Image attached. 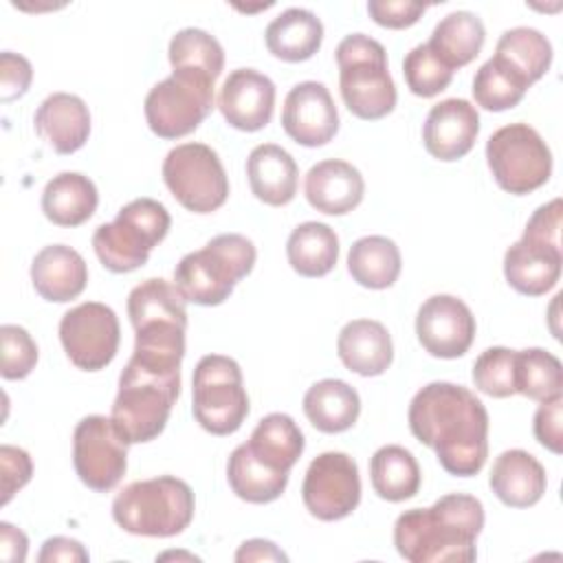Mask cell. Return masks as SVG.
Wrapping results in <instances>:
<instances>
[{
	"label": "cell",
	"mask_w": 563,
	"mask_h": 563,
	"mask_svg": "<svg viewBox=\"0 0 563 563\" xmlns=\"http://www.w3.org/2000/svg\"><path fill=\"white\" fill-rule=\"evenodd\" d=\"M235 561H288V556L268 539H249L238 548Z\"/></svg>",
	"instance_id": "obj_49"
},
{
	"label": "cell",
	"mask_w": 563,
	"mask_h": 563,
	"mask_svg": "<svg viewBox=\"0 0 563 563\" xmlns=\"http://www.w3.org/2000/svg\"><path fill=\"white\" fill-rule=\"evenodd\" d=\"M35 132L57 152L73 154L90 136V112L81 97L70 92L48 95L35 110Z\"/></svg>",
	"instance_id": "obj_21"
},
{
	"label": "cell",
	"mask_w": 563,
	"mask_h": 563,
	"mask_svg": "<svg viewBox=\"0 0 563 563\" xmlns=\"http://www.w3.org/2000/svg\"><path fill=\"white\" fill-rule=\"evenodd\" d=\"M59 341L75 367L99 372L117 356L121 341L119 319L110 306L84 301L62 317Z\"/></svg>",
	"instance_id": "obj_13"
},
{
	"label": "cell",
	"mask_w": 563,
	"mask_h": 563,
	"mask_svg": "<svg viewBox=\"0 0 563 563\" xmlns=\"http://www.w3.org/2000/svg\"><path fill=\"white\" fill-rule=\"evenodd\" d=\"M493 57L532 86L548 73L552 64V44L537 29L515 26L501 33Z\"/></svg>",
	"instance_id": "obj_35"
},
{
	"label": "cell",
	"mask_w": 563,
	"mask_h": 563,
	"mask_svg": "<svg viewBox=\"0 0 563 563\" xmlns=\"http://www.w3.org/2000/svg\"><path fill=\"white\" fill-rule=\"evenodd\" d=\"M187 299L176 288L161 277H152L134 286L128 295V317L132 328H141L156 321H172L187 328Z\"/></svg>",
	"instance_id": "obj_36"
},
{
	"label": "cell",
	"mask_w": 563,
	"mask_h": 563,
	"mask_svg": "<svg viewBox=\"0 0 563 563\" xmlns=\"http://www.w3.org/2000/svg\"><path fill=\"white\" fill-rule=\"evenodd\" d=\"M484 528V506L466 493L442 495L429 508H411L394 523V545L409 563H471Z\"/></svg>",
	"instance_id": "obj_2"
},
{
	"label": "cell",
	"mask_w": 563,
	"mask_h": 563,
	"mask_svg": "<svg viewBox=\"0 0 563 563\" xmlns=\"http://www.w3.org/2000/svg\"><path fill=\"white\" fill-rule=\"evenodd\" d=\"M88 552L86 548L77 541V539H70V537H51L44 541L40 554H37V561L40 563H73V561H88Z\"/></svg>",
	"instance_id": "obj_47"
},
{
	"label": "cell",
	"mask_w": 563,
	"mask_h": 563,
	"mask_svg": "<svg viewBox=\"0 0 563 563\" xmlns=\"http://www.w3.org/2000/svg\"><path fill=\"white\" fill-rule=\"evenodd\" d=\"M191 394L194 418L211 435L235 433L249 416L242 369L231 356H202L194 369Z\"/></svg>",
	"instance_id": "obj_8"
},
{
	"label": "cell",
	"mask_w": 563,
	"mask_h": 563,
	"mask_svg": "<svg viewBox=\"0 0 563 563\" xmlns=\"http://www.w3.org/2000/svg\"><path fill=\"white\" fill-rule=\"evenodd\" d=\"M488 484L501 504L530 508L543 497L548 477L534 455L523 449H508L495 457Z\"/></svg>",
	"instance_id": "obj_23"
},
{
	"label": "cell",
	"mask_w": 563,
	"mask_h": 563,
	"mask_svg": "<svg viewBox=\"0 0 563 563\" xmlns=\"http://www.w3.org/2000/svg\"><path fill=\"white\" fill-rule=\"evenodd\" d=\"M33 79V68L20 53L4 51L0 55V99L4 103L22 97Z\"/></svg>",
	"instance_id": "obj_45"
},
{
	"label": "cell",
	"mask_w": 563,
	"mask_h": 563,
	"mask_svg": "<svg viewBox=\"0 0 563 563\" xmlns=\"http://www.w3.org/2000/svg\"><path fill=\"white\" fill-rule=\"evenodd\" d=\"M29 539L9 521H0V556L9 563H22L26 559Z\"/></svg>",
	"instance_id": "obj_48"
},
{
	"label": "cell",
	"mask_w": 563,
	"mask_h": 563,
	"mask_svg": "<svg viewBox=\"0 0 563 563\" xmlns=\"http://www.w3.org/2000/svg\"><path fill=\"white\" fill-rule=\"evenodd\" d=\"M303 413L321 433L347 431L361 413V398L352 385L339 378H323L308 387Z\"/></svg>",
	"instance_id": "obj_28"
},
{
	"label": "cell",
	"mask_w": 563,
	"mask_h": 563,
	"mask_svg": "<svg viewBox=\"0 0 563 563\" xmlns=\"http://www.w3.org/2000/svg\"><path fill=\"white\" fill-rule=\"evenodd\" d=\"M167 57H169V64L174 70H178V68L200 70L213 79H218L224 68L222 44L211 33L196 29V26L180 29L169 40Z\"/></svg>",
	"instance_id": "obj_39"
},
{
	"label": "cell",
	"mask_w": 563,
	"mask_h": 563,
	"mask_svg": "<svg viewBox=\"0 0 563 563\" xmlns=\"http://www.w3.org/2000/svg\"><path fill=\"white\" fill-rule=\"evenodd\" d=\"M0 374L7 380L26 378L37 363V345L31 334L15 323L0 325Z\"/></svg>",
	"instance_id": "obj_42"
},
{
	"label": "cell",
	"mask_w": 563,
	"mask_h": 563,
	"mask_svg": "<svg viewBox=\"0 0 563 563\" xmlns=\"http://www.w3.org/2000/svg\"><path fill=\"white\" fill-rule=\"evenodd\" d=\"M264 42L268 53L282 62H306L321 48L323 24L310 9L290 7L268 22Z\"/></svg>",
	"instance_id": "obj_26"
},
{
	"label": "cell",
	"mask_w": 563,
	"mask_h": 563,
	"mask_svg": "<svg viewBox=\"0 0 563 563\" xmlns=\"http://www.w3.org/2000/svg\"><path fill=\"white\" fill-rule=\"evenodd\" d=\"M515 389L517 394L537 402L563 396L561 361L543 347L515 352Z\"/></svg>",
	"instance_id": "obj_37"
},
{
	"label": "cell",
	"mask_w": 563,
	"mask_h": 563,
	"mask_svg": "<svg viewBox=\"0 0 563 563\" xmlns=\"http://www.w3.org/2000/svg\"><path fill=\"white\" fill-rule=\"evenodd\" d=\"M288 264L301 277H323L339 260V238L323 222H301L286 242Z\"/></svg>",
	"instance_id": "obj_31"
},
{
	"label": "cell",
	"mask_w": 563,
	"mask_h": 563,
	"mask_svg": "<svg viewBox=\"0 0 563 563\" xmlns=\"http://www.w3.org/2000/svg\"><path fill=\"white\" fill-rule=\"evenodd\" d=\"M213 84L216 79L200 70H172L145 97L150 130L161 139L191 134L213 110Z\"/></svg>",
	"instance_id": "obj_9"
},
{
	"label": "cell",
	"mask_w": 563,
	"mask_h": 563,
	"mask_svg": "<svg viewBox=\"0 0 563 563\" xmlns=\"http://www.w3.org/2000/svg\"><path fill=\"white\" fill-rule=\"evenodd\" d=\"M253 242L240 233H220L187 253L174 268V284L196 306H220L255 264Z\"/></svg>",
	"instance_id": "obj_4"
},
{
	"label": "cell",
	"mask_w": 563,
	"mask_h": 563,
	"mask_svg": "<svg viewBox=\"0 0 563 563\" xmlns=\"http://www.w3.org/2000/svg\"><path fill=\"white\" fill-rule=\"evenodd\" d=\"M194 510L189 484L174 475L132 482L112 501L117 526L136 537H176L191 523Z\"/></svg>",
	"instance_id": "obj_5"
},
{
	"label": "cell",
	"mask_w": 563,
	"mask_h": 563,
	"mask_svg": "<svg viewBox=\"0 0 563 563\" xmlns=\"http://www.w3.org/2000/svg\"><path fill=\"white\" fill-rule=\"evenodd\" d=\"M227 479L231 490L249 504H268L282 497L288 486V473L275 471L260 462L244 444L235 446L227 462Z\"/></svg>",
	"instance_id": "obj_33"
},
{
	"label": "cell",
	"mask_w": 563,
	"mask_h": 563,
	"mask_svg": "<svg viewBox=\"0 0 563 563\" xmlns=\"http://www.w3.org/2000/svg\"><path fill=\"white\" fill-rule=\"evenodd\" d=\"M180 394V365L132 354L119 376L110 418L128 444L158 438Z\"/></svg>",
	"instance_id": "obj_3"
},
{
	"label": "cell",
	"mask_w": 563,
	"mask_h": 563,
	"mask_svg": "<svg viewBox=\"0 0 563 563\" xmlns=\"http://www.w3.org/2000/svg\"><path fill=\"white\" fill-rule=\"evenodd\" d=\"M339 88L347 110L365 121L387 117L396 108V86L380 42L365 33L345 35L336 46Z\"/></svg>",
	"instance_id": "obj_6"
},
{
	"label": "cell",
	"mask_w": 563,
	"mask_h": 563,
	"mask_svg": "<svg viewBox=\"0 0 563 563\" xmlns=\"http://www.w3.org/2000/svg\"><path fill=\"white\" fill-rule=\"evenodd\" d=\"M486 163L495 183L515 196H526L550 180L552 152L528 123H510L486 141Z\"/></svg>",
	"instance_id": "obj_10"
},
{
	"label": "cell",
	"mask_w": 563,
	"mask_h": 563,
	"mask_svg": "<svg viewBox=\"0 0 563 563\" xmlns=\"http://www.w3.org/2000/svg\"><path fill=\"white\" fill-rule=\"evenodd\" d=\"M128 446L112 418H81L73 431V464L79 479L97 493L112 490L125 475Z\"/></svg>",
	"instance_id": "obj_12"
},
{
	"label": "cell",
	"mask_w": 563,
	"mask_h": 563,
	"mask_svg": "<svg viewBox=\"0 0 563 563\" xmlns=\"http://www.w3.org/2000/svg\"><path fill=\"white\" fill-rule=\"evenodd\" d=\"M486 40L484 22L471 11H453L444 15L427 42L429 48L451 68H462L471 64Z\"/></svg>",
	"instance_id": "obj_30"
},
{
	"label": "cell",
	"mask_w": 563,
	"mask_h": 563,
	"mask_svg": "<svg viewBox=\"0 0 563 563\" xmlns=\"http://www.w3.org/2000/svg\"><path fill=\"white\" fill-rule=\"evenodd\" d=\"M475 328L471 308L453 295L429 297L416 314L418 341L435 358H457L466 354L473 345Z\"/></svg>",
	"instance_id": "obj_15"
},
{
	"label": "cell",
	"mask_w": 563,
	"mask_h": 563,
	"mask_svg": "<svg viewBox=\"0 0 563 563\" xmlns=\"http://www.w3.org/2000/svg\"><path fill=\"white\" fill-rule=\"evenodd\" d=\"M515 352L508 347H488L473 363L475 387L490 398H508L515 389Z\"/></svg>",
	"instance_id": "obj_41"
},
{
	"label": "cell",
	"mask_w": 563,
	"mask_h": 563,
	"mask_svg": "<svg viewBox=\"0 0 563 563\" xmlns=\"http://www.w3.org/2000/svg\"><path fill=\"white\" fill-rule=\"evenodd\" d=\"M369 479L380 499L405 501L420 490L422 473L411 451L398 444H387L372 455Z\"/></svg>",
	"instance_id": "obj_34"
},
{
	"label": "cell",
	"mask_w": 563,
	"mask_h": 563,
	"mask_svg": "<svg viewBox=\"0 0 563 563\" xmlns=\"http://www.w3.org/2000/svg\"><path fill=\"white\" fill-rule=\"evenodd\" d=\"M246 446L266 466L290 473L303 453L306 440L288 413H268L257 422Z\"/></svg>",
	"instance_id": "obj_29"
},
{
	"label": "cell",
	"mask_w": 563,
	"mask_h": 563,
	"mask_svg": "<svg viewBox=\"0 0 563 563\" xmlns=\"http://www.w3.org/2000/svg\"><path fill=\"white\" fill-rule=\"evenodd\" d=\"M246 176L253 196L264 205L284 207L297 194V163L275 143H262L251 150L246 158Z\"/></svg>",
	"instance_id": "obj_25"
},
{
	"label": "cell",
	"mask_w": 563,
	"mask_h": 563,
	"mask_svg": "<svg viewBox=\"0 0 563 563\" xmlns=\"http://www.w3.org/2000/svg\"><path fill=\"white\" fill-rule=\"evenodd\" d=\"M169 224L172 218L165 205L154 198H136L121 207L112 222L95 229L92 249L108 271L132 273L165 240Z\"/></svg>",
	"instance_id": "obj_7"
},
{
	"label": "cell",
	"mask_w": 563,
	"mask_h": 563,
	"mask_svg": "<svg viewBox=\"0 0 563 563\" xmlns=\"http://www.w3.org/2000/svg\"><path fill=\"white\" fill-rule=\"evenodd\" d=\"M218 108L231 128L257 132L271 123L275 84L255 68H235L220 88Z\"/></svg>",
	"instance_id": "obj_17"
},
{
	"label": "cell",
	"mask_w": 563,
	"mask_h": 563,
	"mask_svg": "<svg viewBox=\"0 0 563 563\" xmlns=\"http://www.w3.org/2000/svg\"><path fill=\"white\" fill-rule=\"evenodd\" d=\"M528 84L512 73L506 64L490 57L484 62L473 77L475 103L490 112H504L515 108L528 92Z\"/></svg>",
	"instance_id": "obj_38"
},
{
	"label": "cell",
	"mask_w": 563,
	"mask_h": 563,
	"mask_svg": "<svg viewBox=\"0 0 563 563\" xmlns=\"http://www.w3.org/2000/svg\"><path fill=\"white\" fill-rule=\"evenodd\" d=\"M301 497L308 512L321 521H339L352 515L361 501L356 462L341 451L317 455L306 471Z\"/></svg>",
	"instance_id": "obj_14"
},
{
	"label": "cell",
	"mask_w": 563,
	"mask_h": 563,
	"mask_svg": "<svg viewBox=\"0 0 563 563\" xmlns=\"http://www.w3.org/2000/svg\"><path fill=\"white\" fill-rule=\"evenodd\" d=\"M31 282L35 292L55 303L77 299L88 282L86 260L66 244H48L31 262Z\"/></svg>",
	"instance_id": "obj_22"
},
{
	"label": "cell",
	"mask_w": 563,
	"mask_h": 563,
	"mask_svg": "<svg viewBox=\"0 0 563 563\" xmlns=\"http://www.w3.org/2000/svg\"><path fill=\"white\" fill-rule=\"evenodd\" d=\"M336 354L350 372L380 376L394 361V343L380 321L354 319L341 328Z\"/></svg>",
	"instance_id": "obj_24"
},
{
	"label": "cell",
	"mask_w": 563,
	"mask_h": 563,
	"mask_svg": "<svg viewBox=\"0 0 563 563\" xmlns=\"http://www.w3.org/2000/svg\"><path fill=\"white\" fill-rule=\"evenodd\" d=\"M282 125L303 147H321L339 132V112L321 81H301L284 99Z\"/></svg>",
	"instance_id": "obj_16"
},
{
	"label": "cell",
	"mask_w": 563,
	"mask_h": 563,
	"mask_svg": "<svg viewBox=\"0 0 563 563\" xmlns=\"http://www.w3.org/2000/svg\"><path fill=\"white\" fill-rule=\"evenodd\" d=\"M561 244L523 233L504 255V275L510 288L521 295L539 297L556 286L561 277Z\"/></svg>",
	"instance_id": "obj_19"
},
{
	"label": "cell",
	"mask_w": 563,
	"mask_h": 563,
	"mask_svg": "<svg viewBox=\"0 0 563 563\" xmlns=\"http://www.w3.org/2000/svg\"><path fill=\"white\" fill-rule=\"evenodd\" d=\"M99 194L95 183L79 172L53 176L42 191V211L57 227H79L97 209Z\"/></svg>",
	"instance_id": "obj_27"
},
{
	"label": "cell",
	"mask_w": 563,
	"mask_h": 563,
	"mask_svg": "<svg viewBox=\"0 0 563 563\" xmlns=\"http://www.w3.org/2000/svg\"><path fill=\"white\" fill-rule=\"evenodd\" d=\"M400 251L394 240L385 235L358 238L347 253V271L356 284L372 290L394 286L400 275Z\"/></svg>",
	"instance_id": "obj_32"
},
{
	"label": "cell",
	"mask_w": 563,
	"mask_h": 563,
	"mask_svg": "<svg viewBox=\"0 0 563 563\" xmlns=\"http://www.w3.org/2000/svg\"><path fill=\"white\" fill-rule=\"evenodd\" d=\"M561 413H563V396H554L539 405L532 422L534 438L541 446L552 453L563 451V435H561Z\"/></svg>",
	"instance_id": "obj_46"
},
{
	"label": "cell",
	"mask_w": 563,
	"mask_h": 563,
	"mask_svg": "<svg viewBox=\"0 0 563 563\" xmlns=\"http://www.w3.org/2000/svg\"><path fill=\"white\" fill-rule=\"evenodd\" d=\"M163 180L172 196L194 213H211L229 198V178L218 152L205 143H183L167 152Z\"/></svg>",
	"instance_id": "obj_11"
},
{
	"label": "cell",
	"mask_w": 563,
	"mask_h": 563,
	"mask_svg": "<svg viewBox=\"0 0 563 563\" xmlns=\"http://www.w3.org/2000/svg\"><path fill=\"white\" fill-rule=\"evenodd\" d=\"M0 475H2V506L11 501V497L24 488L33 475L31 455L11 444L0 446Z\"/></svg>",
	"instance_id": "obj_43"
},
{
	"label": "cell",
	"mask_w": 563,
	"mask_h": 563,
	"mask_svg": "<svg viewBox=\"0 0 563 563\" xmlns=\"http://www.w3.org/2000/svg\"><path fill=\"white\" fill-rule=\"evenodd\" d=\"M402 75L407 88L424 99L446 90L453 79V70L429 48V44H418L405 55Z\"/></svg>",
	"instance_id": "obj_40"
},
{
	"label": "cell",
	"mask_w": 563,
	"mask_h": 563,
	"mask_svg": "<svg viewBox=\"0 0 563 563\" xmlns=\"http://www.w3.org/2000/svg\"><path fill=\"white\" fill-rule=\"evenodd\" d=\"M303 191L312 209L328 216H343L361 205L365 180L352 163L328 158L308 169Z\"/></svg>",
	"instance_id": "obj_20"
},
{
	"label": "cell",
	"mask_w": 563,
	"mask_h": 563,
	"mask_svg": "<svg viewBox=\"0 0 563 563\" xmlns=\"http://www.w3.org/2000/svg\"><path fill=\"white\" fill-rule=\"evenodd\" d=\"M409 429L455 477L477 475L488 457V411L464 385L435 380L416 391Z\"/></svg>",
	"instance_id": "obj_1"
},
{
	"label": "cell",
	"mask_w": 563,
	"mask_h": 563,
	"mask_svg": "<svg viewBox=\"0 0 563 563\" xmlns=\"http://www.w3.org/2000/svg\"><path fill=\"white\" fill-rule=\"evenodd\" d=\"M479 134V114L466 99H444L435 103L422 125L424 150L438 161L466 156Z\"/></svg>",
	"instance_id": "obj_18"
},
{
	"label": "cell",
	"mask_w": 563,
	"mask_h": 563,
	"mask_svg": "<svg viewBox=\"0 0 563 563\" xmlns=\"http://www.w3.org/2000/svg\"><path fill=\"white\" fill-rule=\"evenodd\" d=\"M424 11H427L424 4L409 2V0H369L367 2L369 18L385 29H407L416 24Z\"/></svg>",
	"instance_id": "obj_44"
}]
</instances>
